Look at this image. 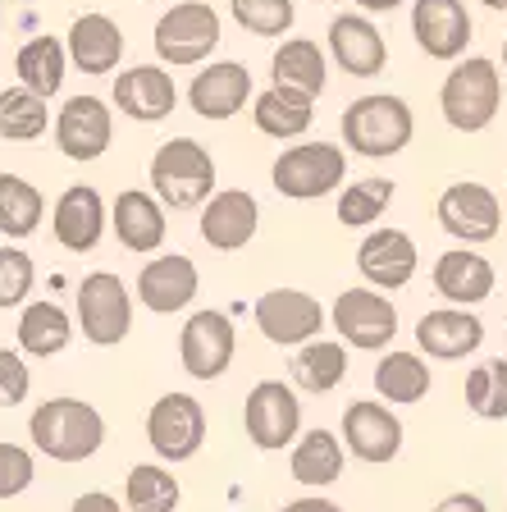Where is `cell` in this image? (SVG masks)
I'll use <instances>...</instances> for the list:
<instances>
[{
    "mask_svg": "<svg viewBox=\"0 0 507 512\" xmlns=\"http://www.w3.org/2000/svg\"><path fill=\"white\" fill-rule=\"evenodd\" d=\"M338 133H343V151H357V156H366V160H393L412 147L416 115L402 96L370 92V96H357V101L343 106Z\"/></svg>",
    "mask_w": 507,
    "mask_h": 512,
    "instance_id": "1",
    "label": "cell"
},
{
    "mask_svg": "<svg viewBox=\"0 0 507 512\" xmlns=\"http://www.w3.org/2000/svg\"><path fill=\"white\" fill-rule=\"evenodd\" d=\"M28 439L32 448L51 462H87L106 444V416L83 398H46L37 412L28 416Z\"/></svg>",
    "mask_w": 507,
    "mask_h": 512,
    "instance_id": "2",
    "label": "cell"
},
{
    "mask_svg": "<svg viewBox=\"0 0 507 512\" xmlns=\"http://www.w3.org/2000/svg\"><path fill=\"white\" fill-rule=\"evenodd\" d=\"M147 183L165 211H201L215 192V156L197 138H169L147 165Z\"/></svg>",
    "mask_w": 507,
    "mask_h": 512,
    "instance_id": "3",
    "label": "cell"
},
{
    "mask_svg": "<svg viewBox=\"0 0 507 512\" xmlns=\"http://www.w3.org/2000/svg\"><path fill=\"white\" fill-rule=\"evenodd\" d=\"M439 110L457 133H485L503 110V69L489 55H466L444 74Z\"/></svg>",
    "mask_w": 507,
    "mask_h": 512,
    "instance_id": "4",
    "label": "cell"
},
{
    "mask_svg": "<svg viewBox=\"0 0 507 512\" xmlns=\"http://www.w3.org/2000/svg\"><path fill=\"white\" fill-rule=\"evenodd\" d=\"M270 183L288 202H320L348 188V151L334 142H297L284 147L270 165Z\"/></svg>",
    "mask_w": 507,
    "mask_h": 512,
    "instance_id": "5",
    "label": "cell"
},
{
    "mask_svg": "<svg viewBox=\"0 0 507 512\" xmlns=\"http://www.w3.org/2000/svg\"><path fill=\"white\" fill-rule=\"evenodd\" d=\"M220 37H224V23L206 0H174L156 19L151 46H156V64H165V69H192V64L211 60Z\"/></svg>",
    "mask_w": 507,
    "mask_h": 512,
    "instance_id": "6",
    "label": "cell"
},
{
    "mask_svg": "<svg viewBox=\"0 0 507 512\" xmlns=\"http://www.w3.org/2000/svg\"><path fill=\"white\" fill-rule=\"evenodd\" d=\"M74 320L92 348H119L133 330V293H128L124 275L115 270H92L78 284V302H74Z\"/></svg>",
    "mask_w": 507,
    "mask_h": 512,
    "instance_id": "7",
    "label": "cell"
},
{
    "mask_svg": "<svg viewBox=\"0 0 507 512\" xmlns=\"http://www.w3.org/2000/svg\"><path fill=\"white\" fill-rule=\"evenodd\" d=\"M206 407L197 403L192 394H160L147 412V444L165 467H179V462H192L206 444Z\"/></svg>",
    "mask_w": 507,
    "mask_h": 512,
    "instance_id": "8",
    "label": "cell"
},
{
    "mask_svg": "<svg viewBox=\"0 0 507 512\" xmlns=\"http://www.w3.org/2000/svg\"><path fill=\"white\" fill-rule=\"evenodd\" d=\"M329 325L338 330V339L357 352H389L393 334H398V307L389 293L380 288H343L329 307Z\"/></svg>",
    "mask_w": 507,
    "mask_h": 512,
    "instance_id": "9",
    "label": "cell"
},
{
    "mask_svg": "<svg viewBox=\"0 0 507 512\" xmlns=\"http://www.w3.org/2000/svg\"><path fill=\"white\" fill-rule=\"evenodd\" d=\"M243 430L252 439V448H261V453L293 448L302 439V398H297L293 384L256 380L243 403Z\"/></svg>",
    "mask_w": 507,
    "mask_h": 512,
    "instance_id": "10",
    "label": "cell"
},
{
    "mask_svg": "<svg viewBox=\"0 0 507 512\" xmlns=\"http://www.w3.org/2000/svg\"><path fill=\"white\" fill-rule=\"evenodd\" d=\"M434 215H439V229L453 234L462 247H485L503 229V197L494 188H485V183L457 179L439 192Z\"/></svg>",
    "mask_w": 507,
    "mask_h": 512,
    "instance_id": "11",
    "label": "cell"
},
{
    "mask_svg": "<svg viewBox=\"0 0 507 512\" xmlns=\"http://www.w3.org/2000/svg\"><path fill=\"white\" fill-rule=\"evenodd\" d=\"M252 316H256V330L265 334V343H275V348H307L311 339H325L320 330L329 325V311L311 293H302V288H270V293H261Z\"/></svg>",
    "mask_w": 507,
    "mask_h": 512,
    "instance_id": "12",
    "label": "cell"
},
{
    "mask_svg": "<svg viewBox=\"0 0 507 512\" xmlns=\"http://www.w3.org/2000/svg\"><path fill=\"white\" fill-rule=\"evenodd\" d=\"M338 439H343V448H348L357 462H366V467H389L402 453L407 430H402L398 412H393L389 403H380V398H357V403L343 407Z\"/></svg>",
    "mask_w": 507,
    "mask_h": 512,
    "instance_id": "13",
    "label": "cell"
},
{
    "mask_svg": "<svg viewBox=\"0 0 507 512\" xmlns=\"http://www.w3.org/2000/svg\"><path fill=\"white\" fill-rule=\"evenodd\" d=\"M51 138L78 165L101 160L110 151V142H115V110L101 96H87V92L64 96V106L51 119Z\"/></svg>",
    "mask_w": 507,
    "mask_h": 512,
    "instance_id": "14",
    "label": "cell"
},
{
    "mask_svg": "<svg viewBox=\"0 0 507 512\" xmlns=\"http://www.w3.org/2000/svg\"><path fill=\"white\" fill-rule=\"evenodd\" d=\"M233 352H238V330H233V320L224 316V311L206 307V311H192V316L183 320L179 362L192 380H201V384L220 380V375L233 366Z\"/></svg>",
    "mask_w": 507,
    "mask_h": 512,
    "instance_id": "15",
    "label": "cell"
},
{
    "mask_svg": "<svg viewBox=\"0 0 507 512\" xmlns=\"http://www.w3.org/2000/svg\"><path fill=\"white\" fill-rule=\"evenodd\" d=\"M106 229H110V202L92 188V183H69V188L55 197L51 234L64 252H74V256L96 252L101 238H106Z\"/></svg>",
    "mask_w": 507,
    "mask_h": 512,
    "instance_id": "16",
    "label": "cell"
},
{
    "mask_svg": "<svg viewBox=\"0 0 507 512\" xmlns=\"http://www.w3.org/2000/svg\"><path fill=\"white\" fill-rule=\"evenodd\" d=\"M357 270L370 288L380 293H398L416 279L421 270V252H416V238L407 229H393V224H380L370 229L357 247Z\"/></svg>",
    "mask_w": 507,
    "mask_h": 512,
    "instance_id": "17",
    "label": "cell"
},
{
    "mask_svg": "<svg viewBox=\"0 0 507 512\" xmlns=\"http://www.w3.org/2000/svg\"><path fill=\"white\" fill-rule=\"evenodd\" d=\"M247 101H256V83L247 74V64L238 60H211L201 64V74L188 83V106L192 115L224 124V119L243 115Z\"/></svg>",
    "mask_w": 507,
    "mask_h": 512,
    "instance_id": "18",
    "label": "cell"
},
{
    "mask_svg": "<svg viewBox=\"0 0 507 512\" xmlns=\"http://www.w3.org/2000/svg\"><path fill=\"white\" fill-rule=\"evenodd\" d=\"M110 234L133 256H156L169 238V211L151 188H124L110 202Z\"/></svg>",
    "mask_w": 507,
    "mask_h": 512,
    "instance_id": "19",
    "label": "cell"
},
{
    "mask_svg": "<svg viewBox=\"0 0 507 512\" xmlns=\"http://www.w3.org/2000/svg\"><path fill=\"white\" fill-rule=\"evenodd\" d=\"M261 229V202L247 188H220L201 206L197 234L211 252H243Z\"/></svg>",
    "mask_w": 507,
    "mask_h": 512,
    "instance_id": "20",
    "label": "cell"
},
{
    "mask_svg": "<svg viewBox=\"0 0 507 512\" xmlns=\"http://www.w3.org/2000/svg\"><path fill=\"white\" fill-rule=\"evenodd\" d=\"M110 101L128 119H138V124H160V119H169L174 106H179V87H174V74H169L165 64H133V69H119L115 74Z\"/></svg>",
    "mask_w": 507,
    "mask_h": 512,
    "instance_id": "21",
    "label": "cell"
},
{
    "mask_svg": "<svg viewBox=\"0 0 507 512\" xmlns=\"http://www.w3.org/2000/svg\"><path fill=\"white\" fill-rule=\"evenodd\" d=\"M471 14L462 0H416L412 5V37L430 60H466L471 46Z\"/></svg>",
    "mask_w": 507,
    "mask_h": 512,
    "instance_id": "22",
    "label": "cell"
},
{
    "mask_svg": "<svg viewBox=\"0 0 507 512\" xmlns=\"http://www.w3.org/2000/svg\"><path fill=\"white\" fill-rule=\"evenodd\" d=\"M485 343V320L466 307H434L416 320V348L430 362H466Z\"/></svg>",
    "mask_w": 507,
    "mask_h": 512,
    "instance_id": "23",
    "label": "cell"
},
{
    "mask_svg": "<svg viewBox=\"0 0 507 512\" xmlns=\"http://www.w3.org/2000/svg\"><path fill=\"white\" fill-rule=\"evenodd\" d=\"M197 293H201V275H197V266H192V256H183V252L151 256L138 275V302L151 311V316L188 311Z\"/></svg>",
    "mask_w": 507,
    "mask_h": 512,
    "instance_id": "24",
    "label": "cell"
},
{
    "mask_svg": "<svg viewBox=\"0 0 507 512\" xmlns=\"http://www.w3.org/2000/svg\"><path fill=\"white\" fill-rule=\"evenodd\" d=\"M64 51H69V64L87 78L115 74L124 64V28H119L110 14L87 10L69 23V37H64Z\"/></svg>",
    "mask_w": 507,
    "mask_h": 512,
    "instance_id": "25",
    "label": "cell"
},
{
    "mask_svg": "<svg viewBox=\"0 0 507 512\" xmlns=\"http://www.w3.org/2000/svg\"><path fill=\"white\" fill-rule=\"evenodd\" d=\"M329 60L352 78H380L384 64H389V46H384V32L366 19V14H338L329 23Z\"/></svg>",
    "mask_w": 507,
    "mask_h": 512,
    "instance_id": "26",
    "label": "cell"
},
{
    "mask_svg": "<svg viewBox=\"0 0 507 512\" xmlns=\"http://www.w3.org/2000/svg\"><path fill=\"white\" fill-rule=\"evenodd\" d=\"M430 279H434V293H439L448 307H466V311H476L498 284L489 256H480L476 247H448V252L434 261Z\"/></svg>",
    "mask_w": 507,
    "mask_h": 512,
    "instance_id": "27",
    "label": "cell"
},
{
    "mask_svg": "<svg viewBox=\"0 0 507 512\" xmlns=\"http://www.w3.org/2000/svg\"><path fill=\"white\" fill-rule=\"evenodd\" d=\"M343 462H348V448L334 430L316 426V430H302V439L293 444L288 453V471H293L297 485H307V490H329L338 476H343Z\"/></svg>",
    "mask_w": 507,
    "mask_h": 512,
    "instance_id": "28",
    "label": "cell"
},
{
    "mask_svg": "<svg viewBox=\"0 0 507 512\" xmlns=\"http://www.w3.org/2000/svg\"><path fill=\"white\" fill-rule=\"evenodd\" d=\"M252 124L261 128L265 138L297 142L311 124H316V101L302 96V92H293V87L270 83L265 92H256V101H252Z\"/></svg>",
    "mask_w": 507,
    "mask_h": 512,
    "instance_id": "29",
    "label": "cell"
},
{
    "mask_svg": "<svg viewBox=\"0 0 507 512\" xmlns=\"http://www.w3.org/2000/svg\"><path fill=\"white\" fill-rule=\"evenodd\" d=\"M270 78H275V87H293V92L316 101V96H325L329 83V55L311 37H284L279 51L270 55Z\"/></svg>",
    "mask_w": 507,
    "mask_h": 512,
    "instance_id": "30",
    "label": "cell"
},
{
    "mask_svg": "<svg viewBox=\"0 0 507 512\" xmlns=\"http://www.w3.org/2000/svg\"><path fill=\"white\" fill-rule=\"evenodd\" d=\"M19 352L23 357H60L69 343H74L78 334V320L69 316V311L60 307V302H28V307L19 311Z\"/></svg>",
    "mask_w": 507,
    "mask_h": 512,
    "instance_id": "31",
    "label": "cell"
},
{
    "mask_svg": "<svg viewBox=\"0 0 507 512\" xmlns=\"http://www.w3.org/2000/svg\"><path fill=\"white\" fill-rule=\"evenodd\" d=\"M430 384H434L430 357L407 352V348L380 352V362H375V394H380V403L412 407V403H421V398L430 394Z\"/></svg>",
    "mask_w": 507,
    "mask_h": 512,
    "instance_id": "32",
    "label": "cell"
},
{
    "mask_svg": "<svg viewBox=\"0 0 507 512\" xmlns=\"http://www.w3.org/2000/svg\"><path fill=\"white\" fill-rule=\"evenodd\" d=\"M348 343L343 339H311L307 348L293 352V366H288V375H293V389H302V394H334L338 384L348 380Z\"/></svg>",
    "mask_w": 507,
    "mask_h": 512,
    "instance_id": "33",
    "label": "cell"
},
{
    "mask_svg": "<svg viewBox=\"0 0 507 512\" xmlns=\"http://www.w3.org/2000/svg\"><path fill=\"white\" fill-rule=\"evenodd\" d=\"M64 69H69V51H64L60 37L42 32V37H28L14 55V74H19V87H28L32 96H51L64 92Z\"/></svg>",
    "mask_w": 507,
    "mask_h": 512,
    "instance_id": "34",
    "label": "cell"
},
{
    "mask_svg": "<svg viewBox=\"0 0 507 512\" xmlns=\"http://www.w3.org/2000/svg\"><path fill=\"white\" fill-rule=\"evenodd\" d=\"M46 220V197L37 183H28L23 174H0V234L5 238H32Z\"/></svg>",
    "mask_w": 507,
    "mask_h": 512,
    "instance_id": "35",
    "label": "cell"
},
{
    "mask_svg": "<svg viewBox=\"0 0 507 512\" xmlns=\"http://www.w3.org/2000/svg\"><path fill=\"white\" fill-rule=\"evenodd\" d=\"M183 485L165 462H138L124 480V508L128 512H179Z\"/></svg>",
    "mask_w": 507,
    "mask_h": 512,
    "instance_id": "36",
    "label": "cell"
},
{
    "mask_svg": "<svg viewBox=\"0 0 507 512\" xmlns=\"http://www.w3.org/2000/svg\"><path fill=\"white\" fill-rule=\"evenodd\" d=\"M51 106L42 96H32L28 87H5L0 92V138L5 142H37L51 133Z\"/></svg>",
    "mask_w": 507,
    "mask_h": 512,
    "instance_id": "37",
    "label": "cell"
},
{
    "mask_svg": "<svg viewBox=\"0 0 507 512\" xmlns=\"http://www.w3.org/2000/svg\"><path fill=\"white\" fill-rule=\"evenodd\" d=\"M393 206V179H380V174H370V179H357L348 188L338 192V224H348V229H380L384 211Z\"/></svg>",
    "mask_w": 507,
    "mask_h": 512,
    "instance_id": "38",
    "label": "cell"
},
{
    "mask_svg": "<svg viewBox=\"0 0 507 512\" xmlns=\"http://www.w3.org/2000/svg\"><path fill=\"white\" fill-rule=\"evenodd\" d=\"M466 407L480 421H507V357H489L466 371Z\"/></svg>",
    "mask_w": 507,
    "mask_h": 512,
    "instance_id": "39",
    "label": "cell"
},
{
    "mask_svg": "<svg viewBox=\"0 0 507 512\" xmlns=\"http://www.w3.org/2000/svg\"><path fill=\"white\" fill-rule=\"evenodd\" d=\"M233 23L252 37H284L297 23V5L293 0H229Z\"/></svg>",
    "mask_w": 507,
    "mask_h": 512,
    "instance_id": "40",
    "label": "cell"
},
{
    "mask_svg": "<svg viewBox=\"0 0 507 512\" xmlns=\"http://www.w3.org/2000/svg\"><path fill=\"white\" fill-rule=\"evenodd\" d=\"M32 279H37V266L23 247H0V311L28 307Z\"/></svg>",
    "mask_w": 507,
    "mask_h": 512,
    "instance_id": "41",
    "label": "cell"
},
{
    "mask_svg": "<svg viewBox=\"0 0 507 512\" xmlns=\"http://www.w3.org/2000/svg\"><path fill=\"white\" fill-rule=\"evenodd\" d=\"M32 480H37V458H32L23 444L0 439V503L32 490Z\"/></svg>",
    "mask_w": 507,
    "mask_h": 512,
    "instance_id": "42",
    "label": "cell"
},
{
    "mask_svg": "<svg viewBox=\"0 0 507 512\" xmlns=\"http://www.w3.org/2000/svg\"><path fill=\"white\" fill-rule=\"evenodd\" d=\"M32 389V366L19 348H0V407H19Z\"/></svg>",
    "mask_w": 507,
    "mask_h": 512,
    "instance_id": "43",
    "label": "cell"
},
{
    "mask_svg": "<svg viewBox=\"0 0 507 512\" xmlns=\"http://www.w3.org/2000/svg\"><path fill=\"white\" fill-rule=\"evenodd\" d=\"M69 512H128V508H124V499H115L110 490H87L69 503Z\"/></svg>",
    "mask_w": 507,
    "mask_h": 512,
    "instance_id": "44",
    "label": "cell"
},
{
    "mask_svg": "<svg viewBox=\"0 0 507 512\" xmlns=\"http://www.w3.org/2000/svg\"><path fill=\"white\" fill-rule=\"evenodd\" d=\"M434 512H489V503L471 490H457V494H448V499L434 503Z\"/></svg>",
    "mask_w": 507,
    "mask_h": 512,
    "instance_id": "45",
    "label": "cell"
},
{
    "mask_svg": "<svg viewBox=\"0 0 507 512\" xmlns=\"http://www.w3.org/2000/svg\"><path fill=\"white\" fill-rule=\"evenodd\" d=\"M279 512H343L334 499H325V494H302V499H293V503H284Z\"/></svg>",
    "mask_w": 507,
    "mask_h": 512,
    "instance_id": "46",
    "label": "cell"
},
{
    "mask_svg": "<svg viewBox=\"0 0 507 512\" xmlns=\"http://www.w3.org/2000/svg\"><path fill=\"white\" fill-rule=\"evenodd\" d=\"M398 5H402V0H357L361 14H393Z\"/></svg>",
    "mask_w": 507,
    "mask_h": 512,
    "instance_id": "47",
    "label": "cell"
},
{
    "mask_svg": "<svg viewBox=\"0 0 507 512\" xmlns=\"http://www.w3.org/2000/svg\"><path fill=\"white\" fill-rule=\"evenodd\" d=\"M480 5H489V10H507V0H480Z\"/></svg>",
    "mask_w": 507,
    "mask_h": 512,
    "instance_id": "48",
    "label": "cell"
},
{
    "mask_svg": "<svg viewBox=\"0 0 507 512\" xmlns=\"http://www.w3.org/2000/svg\"><path fill=\"white\" fill-rule=\"evenodd\" d=\"M503 74H507V42H503Z\"/></svg>",
    "mask_w": 507,
    "mask_h": 512,
    "instance_id": "49",
    "label": "cell"
},
{
    "mask_svg": "<svg viewBox=\"0 0 507 512\" xmlns=\"http://www.w3.org/2000/svg\"><path fill=\"white\" fill-rule=\"evenodd\" d=\"M0 23H5V5H0Z\"/></svg>",
    "mask_w": 507,
    "mask_h": 512,
    "instance_id": "50",
    "label": "cell"
},
{
    "mask_svg": "<svg viewBox=\"0 0 507 512\" xmlns=\"http://www.w3.org/2000/svg\"><path fill=\"white\" fill-rule=\"evenodd\" d=\"M503 206H507V188H503Z\"/></svg>",
    "mask_w": 507,
    "mask_h": 512,
    "instance_id": "51",
    "label": "cell"
}]
</instances>
